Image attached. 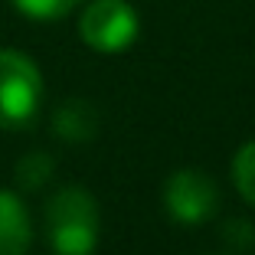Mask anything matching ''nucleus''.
<instances>
[{
  "mask_svg": "<svg viewBox=\"0 0 255 255\" xmlns=\"http://www.w3.org/2000/svg\"><path fill=\"white\" fill-rule=\"evenodd\" d=\"M102 236V213L85 187H62L46 203V239L56 255H92Z\"/></svg>",
  "mask_w": 255,
  "mask_h": 255,
  "instance_id": "1",
  "label": "nucleus"
},
{
  "mask_svg": "<svg viewBox=\"0 0 255 255\" xmlns=\"http://www.w3.org/2000/svg\"><path fill=\"white\" fill-rule=\"evenodd\" d=\"M43 108V75L30 56L0 49V128H30Z\"/></svg>",
  "mask_w": 255,
  "mask_h": 255,
  "instance_id": "2",
  "label": "nucleus"
},
{
  "mask_svg": "<svg viewBox=\"0 0 255 255\" xmlns=\"http://www.w3.org/2000/svg\"><path fill=\"white\" fill-rule=\"evenodd\" d=\"M137 13L128 0H92L79 16V36L95 53H125L137 39Z\"/></svg>",
  "mask_w": 255,
  "mask_h": 255,
  "instance_id": "3",
  "label": "nucleus"
},
{
  "mask_svg": "<svg viewBox=\"0 0 255 255\" xmlns=\"http://www.w3.org/2000/svg\"><path fill=\"white\" fill-rule=\"evenodd\" d=\"M164 206L170 213L173 223L180 226H200L213 219L219 206V190L213 177H206L196 167H183V170L170 173V180L164 187Z\"/></svg>",
  "mask_w": 255,
  "mask_h": 255,
  "instance_id": "4",
  "label": "nucleus"
},
{
  "mask_svg": "<svg viewBox=\"0 0 255 255\" xmlns=\"http://www.w3.org/2000/svg\"><path fill=\"white\" fill-rule=\"evenodd\" d=\"M33 242V223L26 203L13 190H0V255H26Z\"/></svg>",
  "mask_w": 255,
  "mask_h": 255,
  "instance_id": "5",
  "label": "nucleus"
},
{
  "mask_svg": "<svg viewBox=\"0 0 255 255\" xmlns=\"http://www.w3.org/2000/svg\"><path fill=\"white\" fill-rule=\"evenodd\" d=\"M53 128H56V134H59L62 141L82 144V141H92V137H95V131H98V115H95V108H92L89 102L72 98V102H66V105L56 108Z\"/></svg>",
  "mask_w": 255,
  "mask_h": 255,
  "instance_id": "6",
  "label": "nucleus"
},
{
  "mask_svg": "<svg viewBox=\"0 0 255 255\" xmlns=\"http://www.w3.org/2000/svg\"><path fill=\"white\" fill-rule=\"evenodd\" d=\"M56 173V160L46 157V154H30L16 164V183L23 190H43L46 183L53 180Z\"/></svg>",
  "mask_w": 255,
  "mask_h": 255,
  "instance_id": "7",
  "label": "nucleus"
},
{
  "mask_svg": "<svg viewBox=\"0 0 255 255\" xmlns=\"http://www.w3.org/2000/svg\"><path fill=\"white\" fill-rule=\"evenodd\" d=\"M233 180L236 190L242 193V200L255 206V141L242 144L233 157Z\"/></svg>",
  "mask_w": 255,
  "mask_h": 255,
  "instance_id": "8",
  "label": "nucleus"
},
{
  "mask_svg": "<svg viewBox=\"0 0 255 255\" xmlns=\"http://www.w3.org/2000/svg\"><path fill=\"white\" fill-rule=\"evenodd\" d=\"M23 16L30 20H62L69 16L82 0H10Z\"/></svg>",
  "mask_w": 255,
  "mask_h": 255,
  "instance_id": "9",
  "label": "nucleus"
}]
</instances>
